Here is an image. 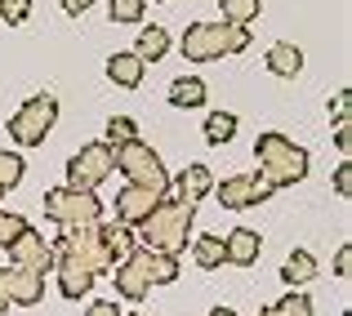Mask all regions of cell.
<instances>
[{
  "mask_svg": "<svg viewBox=\"0 0 352 316\" xmlns=\"http://www.w3.org/2000/svg\"><path fill=\"white\" fill-rule=\"evenodd\" d=\"M54 120H58V98L54 94H36V98H27V103L14 111L9 138H14L18 147H36V143H45V134L54 129Z\"/></svg>",
  "mask_w": 352,
  "mask_h": 316,
  "instance_id": "52a82bcc",
  "label": "cell"
},
{
  "mask_svg": "<svg viewBox=\"0 0 352 316\" xmlns=\"http://www.w3.org/2000/svg\"><path fill=\"white\" fill-rule=\"evenodd\" d=\"M335 192H339V196H348V192H352V165L348 161L335 170Z\"/></svg>",
  "mask_w": 352,
  "mask_h": 316,
  "instance_id": "836d02e7",
  "label": "cell"
},
{
  "mask_svg": "<svg viewBox=\"0 0 352 316\" xmlns=\"http://www.w3.org/2000/svg\"><path fill=\"white\" fill-rule=\"evenodd\" d=\"M107 76H112V85H120V89H138L143 85V58H138V54H112V58H107Z\"/></svg>",
  "mask_w": 352,
  "mask_h": 316,
  "instance_id": "ac0fdd59",
  "label": "cell"
},
{
  "mask_svg": "<svg viewBox=\"0 0 352 316\" xmlns=\"http://www.w3.org/2000/svg\"><path fill=\"white\" fill-rule=\"evenodd\" d=\"M192 223H197V205H188V201H174V196H161V205H156L143 223H138L143 249H156V254H174V258H179L183 249H188Z\"/></svg>",
  "mask_w": 352,
  "mask_h": 316,
  "instance_id": "6da1fadb",
  "label": "cell"
},
{
  "mask_svg": "<svg viewBox=\"0 0 352 316\" xmlns=\"http://www.w3.org/2000/svg\"><path fill=\"white\" fill-rule=\"evenodd\" d=\"M312 276H317V258H312L308 249H294V254L285 258V267H281V281L285 285H308Z\"/></svg>",
  "mask_w": 352,
  "mask_h": 316,
  "instance_id": "44dd1931",
  "label": "cell"
},
{
  "mask_svg": "<svg viewBox=\"0 0 352 316\" xmlns=\"http://www.w3.org/2000/svg\"><path fill=\"white\" fill-rule=\"evenodd\" d=\"M27 14H32V0H0V23L18 27L27 23Z\"/></svg>",
  "mask_w": 352,
  "mask_h": 316,
  "instance_id": "4dcf8cb0",
  "label": "cell"
},
{
  "mask_svg": "<svg viewBox=\"0 0 352 316\" xmlns=\"http://www.w3.org/2000/svg\"><path fill=\"white\" fill-rule=\"evenodd\" d=\"M54 258H67V263H80L89 276H103L107 267H112V258H107V245L103 236H98V223L94 227H76V232H63L58 240H54Z\"/></svg>",
  "mask_w": 352,
  "mask_h": 316,
  "instance_id": "8992f818",
  "label": "cell"
},
{
  "mask_svg": "<svg viewBox=\"0 0 352 316\" xmlns=\"http://www.w3.org/2000/svg\"><path fill=\"white\" fill-rule=\"evenodd\" d=\"M192 258L201 267H223V236H197L192 240Z\"/></svg>",
  "mask_w": 352,
  "mask_h": 316,
  "instance_id": "d4e9b609",
  "label": "cell"
},
{
  "mask_svg": "<svg viewBox=\"0 0 352 316\" xmlns=\"http://www.w3.org/2000/svg\"><path fill=\"white\" fill-rule=\"evenodd\" d=\"M147 9V0H107V14H112V23H138Z\"/></svg>",
  "mask_w": 352,
  "mask_h": 316,
  "instance_id": "f1b7e54d",
  "label": "cell"
},
{
  "mask_svg": "<svg viewBox=\"0 0 352 316\" xmlns=\"http://www.w3.org/2000/svg\"><path fill=\"white\" fill-rule=\"evenodd\" d=\"M348 267H352V249L344 245V249L335 254V276H348Z\"/></svg>",
  "mask_w": 352,
  "mask_h": 316,
  "instance_id": "74e56055",
  "label": "cell"
},
{
  "mask_svg": "<svg viewBox=\"0 0 352 316\" xmlns=\"http://www.w3.org/2000/svg\"><path fill=\"white\" fill-rule=\"evenodd\" d=\"M85 316H125V312H120V308H116V303H107V299H98V303H89V308H85Z\"/></svg>",
  "mask_w": 352,
  "mask_h": 316,
  "instance_id": "e575fe53",
  "label": "cell"
},
{
  "mask_svg": "<svg viewBox=\"0 0 352 316\" xmlns=\"http://www.w3.org/2000/svg\"><path fill=\"white\" fill-rule=\"evenodd\" d=\"M45 218L58 223L63 232H76V227H94L103 218V201L94 192H72V188H54L45 192Z\"/></svg>",
  "mask_w": 352,
  "mask_h": 316,
  "instance_id": "5b68a950",
  "label": "cell"
},
{
  "mask_svg": "<svg viewBox=\"0 0 352 316\" xmlns=\"http://www.w3.org/2000/svg\"><path fill=\"white\" fill-rule=\"evenodd\" d=\"M112 152H116V170L129 179V188H147V192H156V196L170 192V174H165L161 156H156L143 138H134V143H125V147H112Z\"/></svg>",
  "mask_w": 352,
  "mask_h": 316,
  "instance_id": "277c9868",
  "label": "cell"
},
{
  "mask_svg": "<svg viewBox=\"0 0 352 316\" xmlns=\"http://www.w3.org/2000/svg\"><path fill=\"white\" fill-rule=\"evenodd\" d=\"M98 236H103V245H107V258H112L116 267L134 258V249H138V240H134V227H125V223H112V227H103V223H98Z\"/></svg>",
  "mask_w": 352,
  "mask_h": 316,
  "instance_id": "2e32d148",
  "label": "cell"
},
{
  "mask_svg": "<svg viewBox=\"0 0 352 316\" xmlns=\"http://www.w3.org/2000/svg\"><path fill=\"white\" fill-rule=\"evenodd\" d=\"M23 227H27V218H18V214H5V210H0V245H5V249H9V240H14Z\"/></svg>",
  "mask_w": 352,
  "mask_h": 316,
  "instance_id": "1f68e13d",
  "label": "cell"
},
{
  "mask_svg": "<svg viewBox=\"0 0 352 316\" xmlns=\"http://www.w3.org/2000/svg\"><path fill=\"white\" fill-rule=\"evenodd\" d=\"M170 103L174 107H201L206 103V80H197V76L170 80Z\"/></svg>",
  "mask_w": 352,
  "mask_h": 316,
  "instance_id": "7402d4cb",
  "label": "cell"
},
{
  "mask_svg": "<svg viewBox=\"0 0 352 316\" xmlns=\"http://www.w3.org/2000/svg\"><path fill=\"white\" fill-rule=\"evenodd\" d=\"M134 138H138V120H129V116L107 120V138H103L107 147H125V143H134Z\"/></svg>",
  "mask_w": 352,
  "mask_h": 316,
  "instance_id": "83f0119b",
  "label": "cell"
},
{
  "mask_svg": "<svg viewBox=\"0 0 352 316\" xmlns=\"http://www.w3.org/2000/svg\"><path fill=\"white\" fill-rule=\"evenodd\" d=\"M112 170H116L112 147L107 143H85L76 156H67V188L72 192H94Z\"/></svg>",
  "mask_w": 352,
  "mask_h": 316,
  "instance_id": "ba28073f",
  "label": "cell"
},
{
  "mask_svg": "<svg viewBox=\"0 0 352 316\" xmlns=\"http://www.w3.org/2000/svg\"><path fill=\"white\" fill-rule=\"evenodd\" d=\"M272 312H276V316H312V299L294 290V294H285L281 303H272Z\"/></svg>",
  "mask_w": 352,
  "mask_h": 316,
  "instance_id": "f546056e",
  "label": "cell"
},
{
  "mask_svg": "<svg viewBox=\"0 0 352 316\" xmlns=\"http://www.w3.org/2000/svg\"><path fill=\"white\" fill-rule=\"evenodd\" d=\"M258 249H263V240H258V232L254 227H232L223 236V263H232V267H250L258 258Z\"/></svg>",
  "mask_w": 352,
  "mask_h": 316,
  "instance_id": "7c38bea8",
  "label": "cell"
},
{
  "mask_svg": "<svg viewBox=\"0 0 352 316\" xmlns=\"http://www.w3.org/2000/svg\"><path fill=\"white\" fill-rule=\"evenodd\" d=\"M335 147H339V152H352V134H348V125H335Z\"/></svg>",
  "mask_w": 352,
  "mask_h": 316,
  "instance_id": "8d00e7d4",
  "label": "cell"
},
{
  "mask_svg": "<svg viewBox=\"0 0 352 316\" xmlns=\"http://www.w3.org/2000/svg\"><path fill=\"white\" fill-rule=\"evenodd\" d=\"M299 67H303V54L294 49L290 41H276L272 49H267V71H272V76H299Z\"/></svg>",
  "mask_w": 352,
  "mask_h": 316,
  "instance_id": "ffe728a7",
  "label": "cell"
},
{
  "mask_svg": "<svg viewBox=\"0 0 352 316\" xmlns=\"http://www.w3.org/2000/svg\"><path fill=\"white\" fill-rule=\"evenodd\" d=\"M23 174H27L23 156L18 152H0V192H14L18 183H23Z\"/></svg>",
  "mask_w": 352,
  "mask_h": 316,
  "instance_id": "4316f807",
  "label": "cell"
},
{
  "mask_svg": "<svg viewBox=\"0 0 352 316\" xmlns=\"http://www.w3.org/2000/svg\"><path fill=\"white\" fill-rule=\"evenodd\" d=\"M214 196L223 210H250V205L272 196V188L258 174H236V179H223V188H214Z\"/></svg>",
  "mask_w": 352,
  "mask_h": 316,
  "instance_id": "30bf717a",
  "label": "cell"
},
{
  "mask_svg": "<svg viewBox=\"0 0 352 316\" xmlns=\"http://www.w3.org/2000/svg\"><path fill=\"white\" fill-rule=\"evenodd\" d=\"M9 294H14L18 308H32L45 299V276L41 272H23V267H9Z\"/></svg>",
  "mask_w": 352,
  "mask_h": 316,
  "instance_id": "e0dca14e",
  "label": "cell"
},
{
  "mask_svg": "<svg viewBox=\"0 0 352 316\" xmlns=\"http://www.w3.org/2000/svg\"><path fill=\"white\" fill-rule=\"evenodd\" d=\"M54 272H58L63 299H85V294L94 290V281H98V276H89L80 263H67V258H54Z\"/></svg>",
  "mask_w": 352,
  "mask_h": 316,
  "instance_id": "9a60e30c",
  "label": "cell"
},
{
  "mask_svg": "<svg viewBox=\"0 0 352 316\" xmlns=\"http://www.w3.org/2000/svg\"><path fill=\"white\" fill-rule=\"evenodd\" d=\"M165 49H170V32H165V27H143V36H138V45H134V54H138V58H161V54Z\"/></svg>",
  "mask_w": 352,
  "mask_h": 316,
  "instance_id": "603a6c76",
  "label": "cell"
},
{
  "mask_svg": "<svg viewBox=\"0 0 352 316\" xmlns=\"http://www.w3.org/2000/svg\"><path fill=\"white\" fill-rule=\"evenodd\" d=\"M156 205H161V196H156V192H147V188H125V192H116V223L138 227V223H143Z\"/></svg>",
  "mask_w": 352,
  "mask_h": 316,
  "instance_id": "8fae6325",
  "label": "cell"
},
{
  "mask_svg": "<svg viewBox=\"0 0 352 316\" xmlns=\"http://www.w3.org/2000/svg\"><path fill=\"white\" fill-rule=\"evenodd\" d=\"M58 5H63V9H67V14H85V9H89V5H94V0H58Z\"/></svg>",
  "mask_w": 352,
  "mask_h": 316,
  "instance_id": "f35d334b",
  "label": "cell"
},
{
  "mask_svg": "<svg viewBox=\"0 0 352 316\" xmlns=\"http://www.w3.org/2000/svg\"><path fill=\"white\" fill-rule=\"evenodd\" d=\"M250 49V27H228V23H192L183 32V58L192 63H214L223 54Z\"/></svg>",
  "mask_w": 352,
  "mask_h": 316,
  "instance_id": "3957f363",
  "label": "cell"
},
{
  "mask_svg": "<svg viewBox=\"0 0 352 316\" xmlns=\"http://www.w3.org/2000/svg\"><path fill=\"white\" fill-rule=\"evenodd\" d=\"M116 294L120 299H134V303H143L147 294H152V285H147V276H143V267L129 258V263H120L116 267Z\"/></svg>",
  "mask_w": 352,
  "mask_h": 316,
  "instance_id": "d6986e66",
  "label": "cell"
},
{
  "mask_svg": "<svg viewBox=\"0 0 352 316\" xmlns=\"http://www.w3.org/2000/svg\"><path fill=\"white\" fill-rule=\"evenodd\" d=\"M14 294H9V267H0V312H9Z\"/></svg>",
  "mask_w": 352,
  "mask_h": 316,
  "instance_id": "d590c367",
  "label": "cell"
},
{
  "mask_svg": "<svg viewBox=\"0 0 352 316\" xmlns=\"http://www.w3.org/2000/svg\"><path fill=\"white\" fill-rule=\"evenodd\" d=\"M214 192V174L206 170V165H188V170L174 179V201H188V205H197L201 196H210Z\"/></svg>",
  "mask_w": 352,
  "mask_h": 316,
  "instance_id": "5bb4252c",
  "label": "cell"
},
{
  "mask_svg": "<svg viewBox=\"0 0 352 316\" xmlns=\"http://www.w3.org/2000/svg\"><path fill=\"white\" fill-rule=\"evenodd\" d=\"M254 156H258V179H263L267 188H294V183L308 174V152L294 147L290 138L276 134V129L258 134Z\"/></svg>",
  "mask_w": 352,
  "mask_h": 316,
  "instance_id": "7a4b0ae2",
  "label": "cell"
},
{
  "mask_svg": "<svg viewBox=\"0 0 352 316\" xmlns=\"http://www.w3.org/2000/svg\"><path fill=\"white\" fill-rule=\"evenodd\" d=\"M210 316H236V312H232V308H214Z\"/></svg>",
  "mask_w": 352,
  "mask_h": 316,
  "instance_id": "ab89813d",
  "label": "cell"
},
{
  "mask_svg": "<svg viewBox=\"0 0 352 316\" xmlns=\"http://www.w3.org/2000/svg\"><path fill=\"white\" fill-rule=\"evenodd\" d=\"M134 263L143 267L147 285H170V281H179V258H174V254H156V249H143V245H138L134 249Z\"/></svg>",
  "mask_w": 352,
  "mask_h": 316,
  "instance_id": "4fadbf2b",
  "label": "cell"
},
{
  "mask_svg": "<svg viewBox=\"0 0 352 316\" xmlns=\"http://www.w3.org/2000/svg\"><path fill=\"white\" fill-rule=\"evenodd\" d=\"M232 134H236V116H232V111H210V116H206V138H210V143H232Z\"/></svg>",
  "mask_w": 352,
  "mask_h": 316,
  "instance_id": "cb8c5ba5",
  "label": "cell"
},
{
  "mask_svg": "<svg viewBox=\"0 0 352 316\" xmlns=\"http://www.w3.org/2000/svg\"><path fill=\"white\" fill-rule=\"evenodd\" d=\"M258 18V0H223V18L219 23L228 27H250Z\"/></svg>",
  "mask_w": 352,
  "mask_h": 316,
  "instance_id": "484cf974",
  "label": "cell"
},
{
  "mask_svg": "<svg viewBox=\"0 0 352 316\" xmlns=\"http://www.w3.org/2000/svg\"><path fill=\"white\" fill-rule=\"evenodd\" d=\"M0 196H5V192H0Z\"/></svg>",
  "mask_w": 352,
  "mask_h": 316,
  "instance_id": "60d3db41",
  "label": "cell"
},
{
  "mask_svg": "<svg viewBox=\"0 0 352 316\" xmlns=\"http://www.w3.org/2000/svg\"><path fill=\"white\" fill-rule=\"evenodd\" d=\"M9 258H14V267H23V272H50L54 267V249L45 245V236L36 227H23L14 240H9Z\"/></svg>",
  "mask_w": 352,
  "mask_h": 316,
  "instance_id": "9c48e42d",
  "label": "cell"
},
{
  "mask_svg": "<svg viewBox=\"0 0 352 316\" xmlns=\"http://www.w3.org/2000/svg\"><path fill=\"white\" fill-rule=\"evenodd\" d=\"M348 103H352V94H348V89H339L335 103H330V116H335V125H348Z\"/></svg>",
  "mask_w": 352,
  "mask_h": 316,
  "instance_id": "d6a6232c",
  "label": "cell"
}]
</instances>
